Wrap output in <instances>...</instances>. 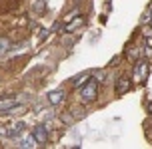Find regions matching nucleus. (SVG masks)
I'll return each mask as SVG.
<instances>
[{
	"label": "nucleus",
	"instance_id": "1",
	"mask_svg": "<svg viewBox=\"0 0 152 149\" xmlns=\"http://www.w3.org/2000/svg\"><path fill=\"white\" fill-rule=\"evenodd\" d=\"M96 97H98V80L88 78L80 88V99L84 104H92V101H96Z\"/></svg>",
	"mask_w": 152,
	"mask_h": 149
},
{
	"label": "nucleus",
	"instance_id": "2",
	"mask_svg": "<svg viewBox=\"0 0 152 149\" xmlns=\"http://www.w3.org/2000/svg\"><path fill=\"white\" fill-rule=\"evenodd\" d=\"M148 72H150V66H148L146 60H138L136 64H134V80H136V82H140V83L146 82Z\"/></svg>",
	"mask_w": 152,
	"mask_h": 149
},
{
	"label": "nucleus",
	"instance_id": "3",
	"mask_svg": "<svg viewBox=\"0 0 152 149\" xmlns=\"http://www.w3.org/2000/svg\"><path fill=\"white\" fill-rule=\"evenodd\" d=\"M32 137H34V141L38 143V145H44L46 141H48V131H46L44 125H36L34 129H32Z\"/></svg>",
	"mask_w": 152,
	"mask_h": 149
},
{
	"label": "nucleus",
	"instance_id": "4",
	"mask_svg": "<svg viewBox=\"0 0 152 149\" xmlns=\"http://www.w3.org/2000/svg\"><path fill=\"white\" fill-rule=\"evenodd\" d=\"M130 88H132V82H130L128 78H120V80L116 82V94H118V96H124V94H128Z\"/></svg>",
	"mask_w": 152,
	"mask_h": 149
},
{
	"label": "nucleus",
	"instance_id": "5",
	"mask_svg": "<svg viewBox=\"0 0 152 149\" xmlns=\"http://www.w3.org/2000/svg\"><path fill=\"white\" fill-rule=\"evenodd\" d=\"M18 107V99L14 97H4V99H0V112H10V109H14Z\"/></svg>",
	"mask_w": 152,
	"mask_h": 149
},
{
	"label": "nucleus",
	"instance_id": "6",
	"mask_svg": "<svg viewBox=\"0 0 152 149\" xmlns=\"http://www.w3.org/2000/svg\"><path fill=\"white\" fill-rule=\"evenodd\" d=\"M64 96H66V91H64V89H56V91H50V94H48V101H50V104H54V105H58V104H62Z\"/></svg>",
	"mask_w": 152,
	"mask_h": 149
},
{
	"label": "nucleus",
	"instance_id": "7",
	"mask_svg": "<svg viewBox=\"0 0 152 149\" xmlns=\"http://www.w3.org/2000/svg\"><path fill=\"white\" fill-rule=\"evenodd\" d=\"M82 24H84V18L80 14H76V18L72 20V22L66 24V26H64V30H66V32H72V30H76L78 26H82Z\"/></svg>",
	"mask_w": 152,
	"mask_h": 149
},
{
	"label": "nucleus",
	"instance_id": "8",
	"mask_svg": "<svg viewBox=\"0 0 152 149\" xmlns=\"http://www.w3.org/2000/svg\"><path fill=\"white\" fill-rule=\"evenodd\" d=\"M84 80H88V74H86V72H82L80 76H76V78H72V83L78 88V86H82V83H84Z\"/></svg>",
	"mask_w": 152,
	"mask_h": 149
},
{
	"label": "nucleus",
	"instance_id": "9",
	"mask_svg": "<svg viewBox=\"0 0 152 149\" xmlns=\"http://www.w3.org/2000/svg\"><path fill=\"white\" fill-rule=\"evenodd\" d=\"M8 48H10V42H8L4 36H0V54H4Z\"/></svg>",
	"mask_w": 152,
	"mask_h": 149
},
{
	"label": "nucleus",
	"instance_id": "10",
	"mask_svg": "<svg viewBox=\"0 0 152 149\" xmlns=\"http://www.w3.org/2000/svg\"><path fill=\"white\" fill-rule=\"evenodd\" d=\"M34 10H36V12H44L46 10L44 0H36V2H34Z\"/></svg>",
	"mask_w": 152,
	"mask_h": 149
},
{
	"label": "nucleus",
	"instance_id": "11",
	"mask_svg": "<svg viewBox=\"0 0 152 149\" xmlns=\"http://www.w3.org/2000/svg\"><path fill=\"white\" fill-rule=\"evenodd\" d=\"M138 56H140V50H138V48H132V50H128V58H130V60H136Z\"/></svg>",
	"mask_w": 152,
	"mask_h": 149
},
{
	"label": "nucleus",
	"instance_id": "12",
	"mask_svg": "<svg viewBox=\"0 0 152 149\" xmlns=\"http://www.w3.org/2000/svg\"><path fill=\"white\" fill-rule=\"evenodd\" d=\"M146 20H150V26H152V14H150V18H146Z\"/></svg>",
	"mask_w": 152,
	"mask_h": 149
}]
</instances>
